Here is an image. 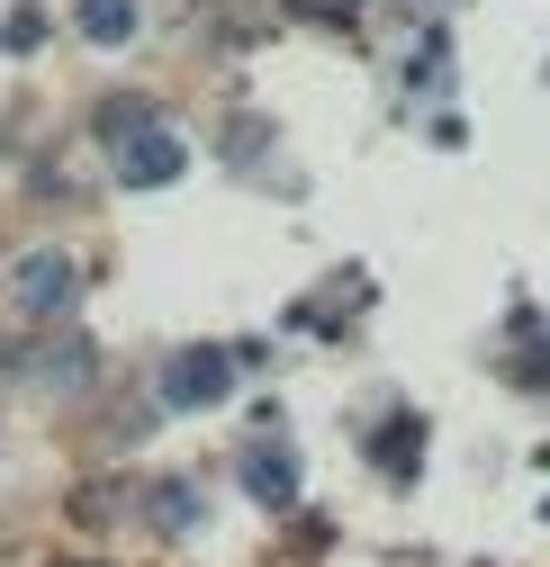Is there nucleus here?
<instances>
[{
  "instance_id": "obj_1",
  "label": "nucleus",
  "mask_w": 550,
  "mask_h": 567,
  "mask_svg": "<svg viewBox=\"0 0 550 567\" xmlns=\"http://www.w3.org/2000/svg\"><path fill=\"white\" fill-rule=\"evenodd\" d=\"M118 172H126V189H154V181H172V172H181V145H172V135H135Z\"/></svg>"
},
{
  "instance_id": "obj_2",
  "label": "nucleus",
  "mask_w": 550,
  "mask_h": 567,
  "mask_svg": "<svg viewBox=\"0 0 550 567\" xmlns=\"http://www.w3.org/2000/svg\"><path fill=\"white\" fill-rule=\"evenodd\" d=\"M63 289H73V279H63V252H28L19 298H28V307H63Z\"/></svg>"
},
{
  "instance_id": "obj_3",
  "label": "nucleus",
  "mask_w": 550,
  "mask_h": 567,
  "mask_svg": "<svg viewBox=\"0 0 550 567\" xmlns=\"http://www.w3.org/2000/svg\"><path fill=\"white\" fill-rule=\"evenodd\" d=\"M82 37L91 45H126L135 37V0H82Z\"/></svg>"
},
{
  "instance_id": "obj_4",
  "label": "nucleus",
  "mask_w": 550,
  "mask_h": 567,
  "mask_svg": "<svg viewBox=\"0 0 550 567\" xmlns=\"http://www.w3.org/2000/svg\"><path fill=\"white\" fill-rule=\"evenodd\" d=\"M217 388H226V361H217V351H181L172 396H217Z\"/></svg>"
},
{
  "instance_id": "obj_5",
  "label": "nucleus",
  "mask_w": 550,
  "mask_h": 567,
  "mask_svg": "<svg viewBox=\"0 0 550 567\" xmlns=\"http://www.w3.org/2000/svg\"><path fill=\"white\" fill-rule=\"evenodd\" d=\"M37 37H45V19H37V10H10V28H0V45H10V54H28Z\"/></svg>"
}]
</instances>
